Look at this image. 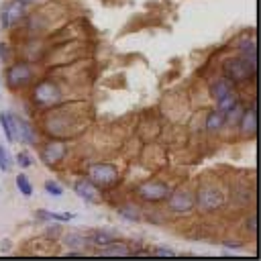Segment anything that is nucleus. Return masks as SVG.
Segmentation results:
<instances>
[{"label":"nucleus","mask_w":261,"mask_h":261,"mask_svg":"<svg viewBox=\"0 0 261 261\" xmlns=\"http://www.w3.org/2000/svg\"><path fill=\"white\" fill-rule=\"evenodd\" d=\"M228 92H232V80L230 77H218V80H214L212 84H210V94L218 100L220 96H224V94H228Z\"/></svg>","instance_id":"10"},{"label":"nucleus","mask_w":261,"mask_h":261,"mask_svg":"<svg viewBox=\"0 0 261 261\" xmlns=\"http://www.w3.org/2000/svg\"><path fill=\"white\" fill-rule=\"evenodd\" d=\"M167 194H169V190L165 184H145L139 188V196L147 202H159V200L167 198Z\"/></svg>","instance_id":"5"},{"label":"nucleus","mask_w":261,"mask_h":261,"mask_svg":"<svg viewBox=\"0 0 261 261\" xmlns=\"http://www.w3.org/2000/svg\"><path fill=\"white\" fill-rule=\"evenodd\" d=\"M45 192H47V194H51L53 198H59V196L63 194V188H61L57 181L49 179V181H45Z\"/></svg>","instance_id":"20"},{"label":"nucleus","mask_w":261,"mask_h":261,"mask_svg":"<svg viewBox=\"0 0 261 261\" xmlns=\"http://www.w3.org/2000/svg\"><path fill=\"white\" fill-rule=\"evenodd\" d=\"M224 122H226V114L220 112V110H216V112H210L206 126H208V130H218V128L224 126Z\"/></svg>","instance_id":"14"},{"label":"nucleus","mask_w":261,"mask_h":261,"mask_svg":"<svg viewBox=\"0 0 261 261\" xmlns=\"http://www.w3.org/2000/svg\"><path fill=\"white\" fill-rule=\"evenodd\" d=\"M90 177L92 181L96 184H102V186H108L112 181H116V169L108 163H94L90 167Z\"/></svg>","instance_id":"2"},{"label":"nucleus","mask_w":261,"mask_h":261,"mask_svg":"<svg viewBox=\"0 0 261 261\" xmlns=\"http://www.w3.org/2000/svg\"><path fill=\"white\" fill-rule=\"evenodd\" d=\"M16 135H18V141H20V143H27V145H35V143H37L35 128H33L27 120H22V118H18V116H16Z\"/></svg>","instance_id":"7"},{"label":"nucleus","mask_w":261,"mask_h":261,"mask_svg":"<svg viewBox=\"0 0 261 261\" xmlns=\"http://www.w3.org/2000/svg\"><path fill=\"white\" fill-rule=\"evenodd\" d=\"M24 10H27V4H24L22 0H12V2H8V4L4 6V10H2V27H4V29H10L12 24H16V22L22 18Z\"/></svg>","instance_id":"1"},{"label":"nucleus","mask_w":261,"mask_h":261,"mask_svg":"<svg viewBox=\"0 0 261 261\" xmlns=\"http://www.w3.org/2000/svg\"><path fill=\"white\" fill-rule=\"evenodd\" d=\"M255 128H257V116H255V110L251 108V110L243 112V116H241V130L253 133Z\"/></svg>","instance_id":"12"},{"label":"nucleus","mask_w":261,"mask_h":261,"mask_svg":"<svg viewBox=\"0 0 261 261\" xmlns=\"http://www.w3.org/2000/svg\"><path fill=\"white\" fill-rule=\"evenodd\" d=\"M90 243H96V245H112V234L110 232H92L90 234Z\"/></svg>","instance_id":"17"},{"label":"nucleus","mask_w":261,"mask_h":261,"mask_svg":"<svg viewBox=\"0 0 261 261\" xmlns=\"http://www.w3.org/2000/svg\"><path fill=\"white\" fill-rule=\"evenodd\" d=\"M75 192H77V196L82 198V200H86V202H90V204H94V202H98L100 200V192H98V188L92 184V181H88V179H80V181H75Z\"/></svg>","instance_id":"6"},{"label":"nucleus","mask_w":261,"mask_h":261,"mask_svg":"<svg viewBox=\"0 0 261 261\" xmlns=\"http://www.w3.org/2000/svg\"><path fill=\"white\" fill-rule=\"evenodd\" d=\"M239 104V100H237V96L232 94V92H228V94H224V96H220L218 100H216V108L220 110V112H228L232 106H237Z\"/></svg>","instance_id":"13"},{"label":"nucleus","mask_w":261,"mask_h":261,"mask_svg":"<svg viewBox=\"0 0 261 261\" xmlns=\"http://www.w3.org/2000/svg\"><path fill=\"white\" fill-rule=\"evenodd\" d=\"M6 75H8V86L18 88L31 80V67L27 63H14L12 67H8Z\"/></svg>","instance_id":"4"},{"label":"nucleus","mask_w":261,"mask_h":261,"mask_svg":"<svg viewBox=\"0 0 261 261\" xmlns=\"http://www.w3.org/2000/svg\"><path fill=\"white\" fill-rule=\"evenodd\" d=\"M155 255H167V257H171V255H173V251H169V249H163V247H159V249H155Z\"/></svg>","instance_id":"24"},{"label":"nucleus","mask_w":261,"mask_h":261,"mask_svg":"<svg viewBox=\"0 0 261 261\" xmlns=\"http://www.w3.org/2000/svg\"><path fill=\"white\" fill-rule=\"evenodd\" d=\"M226 71H228V77H230V80L241 82V80H249V77L255 73V65H253V63H249V61H245V59L228 61Z\"/></svg>","instance_id":"3"},{"label":"nucleus","mask_w":261,"mask_h":261,"mask_svg":"<svg viewBox=\"0 0 261 261\" xmlns=\"http://www.w3.org/2000/svg\"><path fill=\"white\" fill-rule=\"evenodd\" d=\"M169 206L175 212H188L194 206V198L190 194H186V192H175L171 196V200H169Z\"/></svg>","instance_id":"8"},{"label":"nucleus","mask_w":261,"mask_h":261,"mask_svg":"<svg viewBox=\"0 0 261 261\" xmlns=\"http://www.w3.org/2000/svg\"><path fill=\"white\" fill-rule=\"evenodd\" d=\"M16 188H18V190H20V194H22V196H27V198H29V196H33V192H35V190H33V184L27 179V175H24V173H18V175H16Z\"/></svg>","instance_id":"16"},{"label":"nucleus","mask_w":261,"mask_h":261,"mask_svg":"<svg viewBox=\"0 0 261 261\" xmlns=\"http://www.w3.org/2000/svg\"><path fill=\"white\" fill-rule=\"evenodd\" d=\"M0 124H2V130H4L8 143L18 141V135H16V116L14 114H0Z\"/></svg>","instance_id":"9"},{"label":"nucleus","mask_w":261,"mask_h":261,"mask_svg":"<svg viewBox=\"0 0 261 261\" xmlns=\"http://www.w3.org/2000/svg\"><path fill=\"white\" fill-rule=\"evenodd\" d=\"M16 161H18V165H20V167H31L33 157H31L27 151H22V153H18V155H16Z\"/></svg>","instance_id":"21"},{"label":"nucleus","mask_w":261,"mask_h":261,"mask_svg":"<svg viewBox=\"0 0 261 261\" xmlns=\"http://www.w3.org/2000/svg\"><path fill=\"white\" fill-rule=\"evenodd\" d=\"M0 169L6 171L8 169V157H6V151H4V145L0 143Z\"/></svg>","instance_id":"23"},{"label":"nucleus","mask_w":261,"mask_h":261,"mask_svg":"<svg viewBox=\"0 0 261 261\" xmlns=\"http://www.w3.org/2000/svg\"><path fill=\"white\" fill-rule=\"evenodd\" d=\"M239 51H241V57H243L245 61H249V63L255 65V41H253V39L245 41V43L239 47Z\"/></svg>","instance_id":"15"},{"label":"nucleus","mask_w":261,"mask_h":261,"mask_svg":"<svg viewBox=\"0 0 261 261\" xmlns=\"http://www.w3.org/2000/svg\"><path fill=\"white\" fill-rule=\"evenodd\" d=\"M63 155H65V147L61 143H51V145H47V149H43L45 163H57Z\"/></svg>","instance_id":"11"},{"label":"nucleus","mask_w":261,"mask_h":261,"mask_svg":"<svg viewBox=\"0 0 261 261\" xmlns=\"http://www.w3.org/2000/svg\"><path fill=\"white\" fill-rule=\"evenodd\" d=\"M65 243H67V245H77V247H82V245L90 243V239L84 237V234H77V232H69V234H65Z\"/></svg>","instance_id":"19"},{"label":"nucleus","mask_w":261,"mask_h":261,"mask_svg":"<svg viewBox=\"0 0 261 261\" xmlns=\"http://www.w3.org/2000/svg\"><path fill=\"white\" fill-rule=\"evenodd\" d=\"M102 255H128L126 247H108L102 251Z\"/></svg>","instance_id":"22"},{"label":"nucleus","mask_w":261,"mask_h":261,"mask_svg":"<svg viewBox=\"0 0 261 261\" xmlns=\"http://www.w3.org/2000/svg\"><path fill=\"white\" fill-rule=\"evenodd\" d=\"M39 216H43V218H51V220H57V222H67V220H71L73 218V214H57V212H45V210H41L39 212Z\"/></svg>","instance_id":"18"}]
</instances>
